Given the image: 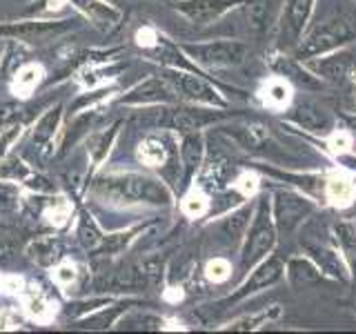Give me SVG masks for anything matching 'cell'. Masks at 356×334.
I'll use <instances>...</instances> for the list:
<instances>
[{
  "mask_svg": "<svg viewBox=\"0 0 356 334\" xmlns=\"http://www.w3.org/2000/svg\"><path fill=\"white\" fill-rule=\"evenodd\" d=\"M352 89H354V103H356V76H354V81H352Z\"/></svg>",
  "mask_w": 356,
  "mask_h": 334,
  "instance_id": "cell-45",
  "label": "cell"
},
{
  "mask_svg": "<svg viewBox=\"0 0 356 334\" xmlns=\"http://www.w3.org/2000/svg\"><path fill=\"white\" fill-rule=\"evenodd\" d=\"M161 76L172 85L178 100H185L189 105H205V107H218V109L229 107V100L198 72L167 67L165 72H161Z\"/></svg>",
  "mask_w": 356,
  "mask_h": 334,
  "instance_id": "cell-5",
  "label": "cell"
},
{
  "mask_svg": "<svg viewBox=\"0 0 356 334\" xmlns=\"http://www.w3.org/2000/svg\"><path fill=\"white\" fill-rule=\"evenodd\" d=\"M232 272H234L232 263L227 259H222V256H216V259L207 261V265H205V278L209 283H214V285L229 281Z\"/></svg>",
  "mask_w": 356,
  "mask_h": 334,
  "instance_id": "cell-37",
  "label": "cell"
},
{
  "mask_svg": "<svg viewBox=\"0 0 356 334\" xmlns=\"http://www.w3.org/2000/svg\"><path fill=\"white\" fill-rule=\"evenodd\" d=\"M54 278H56V283L70 285V283L74 281V278H76V267H74L72 263H60L58 267H56Z\"/></svg>",
  "mask_w": 356,
  "mask_h": 334,
  "instance_id": "cell-44",
  "label": "cell"
},
{
  "mask_svg": "<svg viewBox=\"0 0 356 334\" xmlns=\"http://www.w3.org/2000/svg\"><path fill=\"white\" fill-rule=\"evenodd\" d=\"M356 40V18L350 14H332L314 25H309L300 38L298 47L292 51L298 61L314 58L334 49L348 47Z\"/></svg>",
  "mask_w": 356,
  "mask_h": 334,
  "instance_id": "cell-2",
  "label": "cell"
},
{
  "mask_svg": "<svg viewBox=\"0 0 356 334\" xmlns=\"http://www.w3.org/2000/svg\"><path fill=\"white\" fill-rule=\"evenodd\" d=\"M118 127H120V122L94 134L92 141H89V159H92L94 167L103 165V161L107 159V154L111 152V148H114L116 136H118Z\"/></svg>",
  "mask_w": 356,
  "mask_h": 334,
  "instance_id": "cell-30",
  "label": "cell"
},
{
  "mask_svg": "<svg viewBox=\"0 0 356 334\" xmlns=\"http://www.w3.org/2000/svg\"><path fill=\"white\" fill-rule=\"evenodd\" d=\"M316 212V203L296 189H276L272 194V214L278 237H292Z\"/></svg>",
  "mask_w": 356,
  "mask_h": 334,
  "instance_id": "cell-8",
  "label": "cell"
},
{
  "mask_svg": "<svg viewBox=\"0 0 356 334\" xmlns=\"http://www.w3.org/2000/svg\"><path fill=\"white\" fill-rule=\"evenodd\" d=\"M232 189H234V192H238L245 200H252L261 189V176L256 172L245 170L232 181Z\"/></svg>",
  "mask_w": 356,
  "mask_h": 334,
  "instance_id": "cell-35",
  "label": "cell"
},
{
  "mask_svg": "<svg viewBox=\"0 0 356 334\" xmlns=\"http://www.w3.org/2000/svg\"><path fill=\"white\" fill-rule=\"evenodd\" d=\"M22 134V122L14 120V122H7V125L0 129V159H5V156H9L11 148L18 143Z\"/></svg>",
  "mask_w": 356,
  "mask_h": 334,
  "instance_id": "cell-39",
  "label": "cell"
},
{
  "mask_svg": "<svg viewBox=\"0 0 356 334\" xmlns=\"http://www.w3.org/2000/svg\"><path fill=\"white\" fill-rule=\"evenodd\" d=\"M285 278L289 287L296 289V292H303V289L316 287L325 276H323L318 265L307 254H300V256H292L285 263Z\"/></svg>",
  "mask_w": 356,
  "mask_h": 334,
  "instance_id": "cell-18",
  "label": "cell"
},
{
  "mask_svg": "<svg viewBox=\"0 0 356 334\" xmlns=\"http://www.w3.org/2000/svg\"><path fill=\"white\" fill-rule=\"evenodd\" d=\"M229 134L245 150H261L272 136L270 127L261 120H248V122H243V125H234Z\"/></svg>",
  "mask_w": 356,
  "mask_h": 334,
  "instance_id": "cell-23",
  "label": "cell"
},
{
  "mask_svg": "<svg viewBox=\"0 0 356 334\" xmlns=\"http://www.w3.org/2000/svg\"><path fill=\"white\" fill-rule=\"evenodd\" d=\"M42 81V67L40 65H25L18 70L16 81H14V92L20 96H29L33 89Z\"/></svg>",
  "mask_w": 356,
  "mask_h": 334,
  "instance_id": "cell-33",
  "label": "cell"
},
{
  "mask_svg": "<svg viewBox=\"0 0 356 334\" xmlns=\"http://www.w3.org/2000/svg\"><path fill=\"white\" fill-rule=\"evenodd\" d=\"M122 326H129L136 330H163L165 321L161 317H152V315H134L127 321H122Z\"/></svg>",
  "mask_w": 356,
  "mask_h": 334,
  "instance_id": "cell-43",
  "label": "cell"
},
{
  "mask_svg": "<svg viewBox=\"0 0 356 334\" xmlns=\"http://www.w3.org/2000/svg\"><path fill=\"white\" fill-rule=\"evenodd\" d=\"M285 0H243V16L245 25L252 36H267L272 29H276L278 16H281Z\"/></svg>",
  "mask_w": 356,
  "mask_h": 334,
  "instance_id": "cell-14",
  "label": "cell"
},
{
  "mask_svg": "<svg viewBox=\"0 0 356 334\" xmlns=\"http://www.w3.org/2000/svg\"><path fill=\"white\" fill-rule=\"evenodd\" d=\"M254 207H256V200L252 198L250 203H241L234 212L220 221V234L225 237L227 241H238L245 237V232L250 228V221L254 216Z\"/></svg>",
  "mask_w": 356,
  "mask_h": 334,
  "instance_id": "cell-22",
  "label": "cell"
},
{
  "mask_svg": "<svg viewBox=\"0 0 356 334\" xmlns=\"http://www.w3.org/2000/svg\"><path fill=\"white\" fill-rule=\"evenodd\" d=\"M25 254L29 256L31 263H36L40 267H51L60 261V254H63V248H60V241L54 239V237H38L33 239Z\"/></svg>",
  "mask_w": 356,
  "mask_h": 334,
  "instance_id": "cell-26",
  "label": "cell"
},
{
  "mask_svg": "<svg viewBox=\"0 0 356 334\" xmlns=\"http://www.w3.org/2000/svg\"><path fill=\"white\" fill-rule=\"evenodd\" d=\"M285 116L287 120H292L296 127L314 134V136H323V138H325L334 127H339L337 116H334L325 105L316 103V100L292 103V107L285 111Z\"/></svg>",
  "mask_w": 356,
  "mask_h": 334,
  "instance_id": "cell-13",
  "label": "cell"
},
{
  "mask_svg": "<svg viewBox=\"0 0 356 334\" xmlns=\"http://www.w3.org/2000/svg\"><path fill=\"white\" fill-rule=\"evenodd\" d=\"M181 163H183V174L185 181L192 183L198 176L200 167L205 165V138L200 132H189L183 134L181 138Z\"/></svg>",
  "mask_w": 356,
  "mask_h": 334,
  "instance_id": "cell-20",
  "label": "cell"
},
{
  "mask_svg": "<svg viewBox=\"0 0 356 334\" xmlns=\"http://www.w3.org/2000/svg\"><path fill=\"white\" fill-rule=\"evenodd\" d=\"M72 5L100 31H114L120 25V11L103 0H72Z\"/></svg>",
  "mask_w": 356,
  "mask_h": 334,
  "instance_id": "cell-21",
  "label": "cell"
},
{
  "mask_svg": "<svg viewBox=\"0 0 356 334\" xmlns=\"http://www.w3.org/2000/svg\"><path fill=\"white\" fill-rule=\"evenodd\" d=\"M60 118H63V107L60 105H56L49 111H44L42 118L36 122V127H33V134H31L33 148L40 150V152L44 148H49L51 141H54V134H56V129H58V125H60Z\"/></svg>",
  "mask_w": 356,
  "mask_h": 334,
  "instance_id": "cell-27",
  "label": "cell"
},
{
  "mask_svg": "<svg viewBox=\"0 0 356 334\" xmlns=\"http://www.w3.org/2000/svg\"><path fill=\"white\" fill-rule=\"evenodd\" d=\"M74 27L72 20H22L0 25V36L22 42H49Z\"/></svg>",
  "mask_w": 356,
  "mask_h": 334,
  "instance_id": "cell-12",
  "label": "cell"
},
{
  "mask_svg": "<svg viewBox=\"0 0 356 334\" xmlns=\"http://www.w3.org/2000/svg\"><path fill=\"white\" fill-rule=\"evenodd\" d=\"M125 310H127V303H120V305H114V308H107V305H105V310H103V308H98L94 317H89V315H87V317H83V319H78V323H81V328H85V330H105V328H109L114 321H118V317H120Z\"/></svg>",
  "mask_w": 356,
  "mask_h": 334,
  "instance_id": "cell-32",
  "label": "cell"
},
{
  "mask_svg": "<svg viewBox=\"0 0 356 334\" xmlns=\"http://www.w3.org/2000/svg\"><path fill=\"white\" fill-rule=\"evenodd\" d=\"M122 105H176L178 96L172 89V85L165 81V78L152 76L147 81L138 83L136 87H131L129 92L120 98Z\"/></svg>",
  "mask_w": 356,
  "mask_h": 334,
  "instance_id": "cell-15",
  "label": "cell"
},
{
  "mask_svg": "<svg viewBox=\"0 0 356 334\" xmlns=\"http://www.w3.org/2000/svg\"><path fill=\"white\" fill-rule=\"evenodd\" d=\"M354 5H356V0H354Z\"/></svg>",
  "mask_w": 356,
  "mask_h": 334,
  "instance_id": "cell-46",
  "label": "cell"
},
{
  "mask_svg": "<svg viewBox=\"0 0 356 334\" xmlns=\"http://www.w3.org/2000/svg\"><path fill=\"white\" fill-rule=\"evenodd\" d=\"M256 98H259L263 109L285 114L294 103V85L289 83L285 76L272 74L259 85V89H256Z\"/></svg>",
  "mask_w": 356,
  "mask_h": 334,
  "instance_id": "cell-17",
  "label": "cell"
},
{
  "mask_svg": "<svg viewBox=\"0 0 356 334\" xmlns=\"http://www.w3.org/2000/svg\"><path fill=\"white\" fill-rule=\"evenodd\" d=\"M316 0H285L276 22V49L292 54L309 27Z\"/></svg>",
  "mask_w": 356,
  "mask_h": 334,
  "instance_id": "cell-9",
  "label": "cell"
},
{
  "mask_svg": "<svg viewBox=\"0 0 356 334\" xmlns=\"http://www.w3.org/2000/svg\"><path fill=\"white\" fill-rule=\"evenodd\" d=\"M181 209L187 218H203L211 209V198L205 192V185L194 183L181 200Z\"/></svg>",
  "mask_w": 356,
  "mask_h": 334,
  "instance_id": "cell-29",
  "label": "cell"
},
{
  "mask_svg": "<svg viewBox=\"0 0 356 334\" xmlns=\"http://www.w3.org/2000/svg\"><path fill=\"white\" fill-rule=\"evenodd\" d=\"M44 216L49 218V223L54 228H63L72 216V207L65 198H54L51 205L47 207V212H44Z\"/></svg>",
  "mask_w": 356,
  "mask_h": 334,
  "instance_id": "cell-40",
  "label": "cell"
},
{
  "mask_svg": "<svg viewBox=\"0 0 356 334\" xmlns=\"http://www.w3.org/2000/svg\"><path fill=\"white\" fill-rule=\"evenodd\" d=\"M278 243V230L272 214V194H259L254 207V216L250 228L243 237L241 248V272L248 274L256 263H261L265 256H270Z\"/></svg>",
  "mask_w": 356,
  "mask_h": 334,
  "instance_id": "cell-3",
  "label": "cell"
},
{
  "mask_svg": "<svg viewBox=\"0 0 356 334\" xmlns=\"http://www.w3.org/2000/svg\"><path fill=\"white\" fill-rule=\"evenodd\" d=\"M332 234L345 263L350 267L352 278H356V225L352 221H337L332 225Z\"/></svg>",
  "mask_w": 356,
  "mask_h": 334,
  "instance_id": "cell-24",
  "label": "cell"
},
{
  "mask_svg": "<svg viewBox=\"0 0 356 334\" xmlns=\"http://www.w3.org/2000/svg\"><path fill=\"white\" fill-rule=\"evenodd\" d=\"M172 159V148L159 134H149L138 145V161L147 167H161Z\"/></svg>",
  "mask_w": 356,
  "mask_h": 334,
  "instance_id": "cell-25",
  "label": "cell"
},
{
  "mask_svg": "<svg viewBox=\"0 0 356 334\" xmlns=\"http://www.w3.org/2000/svg\"><path fill=\"white\" fill-rule=\"evenodd\" d=\"M300 245H303V250L309 259L318 265L323 276L334 278V281H339V283L352 281L350 267L345 263L337 241H334V234H325V232L316 234L314 228H307L300 234Z\"/></svg>",
  "mask_w": 356,
  "mask_h": 334,
  "instance_id": "cell-6",
  "label": "cell"
},
{
  "mask_svg": "<svg viewBox=\"0 0 356 334\" xmlns=\"http://www.w3.org/2000/svg\"><path fill=\"white\" fill-rule=\"evenodd\" d=\"M27 308H29V310H31V312H33V315H36V317L44 319V317L49 315V310H51V303H49V299L44 296V294L40 292L38 287H36V289L31 287V292L27 294Z\"/></svg>",
  "mask_w": 356,
  "mask_h": 334,
  "instance_id": "cell-42",
  "label": "cell"
},
{
  "mask_svg": "<svg viewBox=\"0 0 356 334\" xmlns=\"http://www.w3.org/2000/svg\"><path fill=\"white\" fill-rule=\"evenodd\" d=\"M243 5V0H176L178 14L194 25H211Z\"/></svg>",
  "mask_w": 356,
  "mask_h": 334,
  "instance_id": "cell-16",
  "label": "cell"
},
{
  "mask_svg": "<svg viewBox=\"0 0 356 334\" xmlns=\"http://www.w3.org/2000/svg\"><path fill=\"white\" fill-rule=\"evenodd\" d=\"M18 205H20L18 187L0 178V218L16 214V212H18Z\"/></svg>",
  "mask_w": 356,
  "mask_h": 334,
  "instance_id": "cell-36",
  "label": "cell"
},
{
  "mask_svg": "<svg viewBox=\"0 0 356 334\" xmlns=\"http://www.w3.org/2000/svg\"><path fill=\"white\" fill-rule=\"evenodd\" d=\"M325 145L334 156H345V154H350L354 148V134L350 129L334 127L325 136Z\"/></svg>",
  "mask_w": 356,
  "mask_h": 334,
  "instance_id": "cell-34",
  "label": "cell"
},
{
  "mask_svg": "<svg viewBox=\"0 0 356 334\" xmlns=\"http://www.w3.org/2000/svg\"><path fill=\"white\" fill-rule=\"evenodd\" d=\"M229 114H225L218 107H167L161 105V109H152L147 111V120L154 127H167L172 132H181V134H189V132H200L203 127L211 125V122H218L222 118H227Z\"/></svg>",
  "mask_w": 356,
  "mask_h": 334,
  "instance_id": "cell-7",
  "label": "cell"
},
{
  "mask_svg": "<svg viewBox=\"0 0 356 334\" xmlns=\"http://www.w3.org/2000/svg\"><path fill=\"white\" fill-rule=\"evenodd\" d=\"M303 65L318 78L321 83L345 85V83H352L356 76V49H352L348 45V47H341V49L314 56V58H307V61H303Z\"/></svg>",
  "mask_w": 356,
  "mask_h": 334,
  "instance_id": "cell-10",
  "label": "cell"
},
{
  "mask_svg": "<svg viewBox=\"0 0 356 334\" xmlns=\"http://www.w3.org/2000/svg\"><path fill=\"white\" fill-rule=\"evenodd\" d=\"M29 174H31L29 167L20 159H14V156L0 159V178L3 181H25Z\"/></svg>",
  "mask_w": 356,
  "mask_h": 334,
  "instance_id": "cell-38",
  "label": "cell"
},
{
  "mask_svg": "<svg viewBox=\"0 0 356 334\" xmlns=\"http://www.w3.org/2000/svg\"><path fill=\"white\" fill-rule=\"evenodd\" d=\"M18 254V241L11 232L0 230V265H7L14 261Z\"/></svg>",
  "mask_w": 356,
  "mask_h": 334,
  "instance_id": "cell-41",
  "label": "cell"
},
{
  "mask_svg": "<svg viewBox=\"0 0 356 334\" xmlns=\"http://www.w3.org/2000/svg\"><path fill=\"white\" fill-rule=\"evenodd\" d=\"M183 54L196 67H203L207 72L232 70L248 61L250 47L248 42L236 38H222V40H207V42H183L178 45Z\"/></svg>",
  "mask_w": 356,
  "mask_h": 334,
  "instance_id": "cell-4",
  "label": "cell"
},
{
  "mask_svg": "<svg viewBox=\"0 0 356 334\" xmlns=\"http://www.w3.org/2000/svg\"><path fill=\"white\" fill-rule=\"evenodd\" d=\"M92 192L109 205H152V207H170L174 203L172 189L161 178L138 172H114L98 176Z\"/></svg>",
  "mask_w": 356,
  "mask_h": 334,
  "instance_id": "cell-1",
  "label": "cell"
},
{
  "mask_svg": "<svg viewBox=\"0 0 356 334\" xmlns=\"http://www.w3.org/2000/svg\"><path fill=\"white\" fill-rule=\"evenodd\" d=\"M78 241L85 250H94L98 252V248L103 245V232L96 225V221L92 214H87V212H81V221H78Z\"/></svg>",
  "mask_w": 356,
  "mask_h": 334,
  "instance_id": "cell-31",
  "label": "cell"
},
{
  "mask_svg": "<svg viewBox=\"0 0 356 334\" xmlns=\"http://www.w3.org/2000/svg\"><path fill=\"white\" fill-rule=\"evenodd\" d=\"M323 198L327 205L337 209H348L356 203V181L343 172H334L325 178L323 185Z\"/></svg>",
  "mask_w": 356,
  "mask_h": 334,
  "instance_id": "cell-19",
  "label": "cell"
},
{
  "mask_svg": "<svg viewBox=\"0 0 356 334\" xmlns=\"http://www.w3.org/2000/svg\"><path fill=\"white\" fill-rule=\"evenodd\" d=\"M283 276H285V263L281 256H265L261 263H256L252 270L245 274L243 283L236 287V292L227 299V303H236V301L259 294L261 289L274 287Z\"/></svg>",
  "mask_w": 356,
  "mask_h": 334,
  "instance_id": "cell-11",
  "label": "cell"
},
{
  "mask_svg": "<svg viewBox=\"0 0 356 334\" xmlns=\"http://www.w3.org/2000/svg\"><path fill=\"white\" fill-rule=\"evenodd\" d=\"M281 317V305H270L265 310H259V312H252V315H245V317H238L236 321H232L227 328V332H254L259 330L261 326H267V323L276 321Z\"/></svg>",
  "mask_w": 356,
  "mask_h": 334,
  "instance_id": "cell-28",
  "label": "cell"
}]
</instances>
